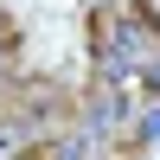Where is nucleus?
Segmentation results:
<instances>
[{
    "instance_id": "nucleus-1",
    "label": "nucleus",
    "mask_w": 160,
    "mask_h": 160,
    "mask_svg": "<svg viewBox=\"0 0 160 160\" xmlns=\"http://www.w3.org/2000/svg\"><path fill=\"white\" fill-rule=\"evenodd\" d=\"M128 115H135V102H128V90H122V83H102L96 96H90V109H83V128H90V135L102 141V135H115V128H122Z\"/></svg>"
},
{
    "instance_id": "nucleus-2",
    "label": "nucleus",
    "mask_w": 160,
    "mask_h": 160,
    "mask_svg": "<svg viewBox=\"0 0 160 160\" xmlns=\"http://www.w3.org/2000/svg\"><path fill=\"white\" fill-rule=\"evenodd\" d=\"M141 148H160V96H148V109L128 122V154H141Z\"/></svg>"
},
{
    "instance_id": "nucleus-3",
    "label": "nucleus",
    "mask_w": 160,
    "mask_h": 160,
    "mask_svg": "<svg viewBox=\"0 0 160 160\" xmlns=\"http://www.w3.org/2000/svg\"><path fill=\"white\" fill-rule=\"evenodd\" d=\"M141 90H148V96H160V58L141 64Z\"/></svg>"
}]
</instances>
